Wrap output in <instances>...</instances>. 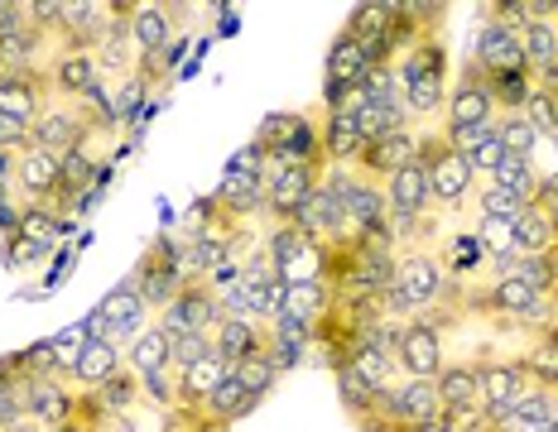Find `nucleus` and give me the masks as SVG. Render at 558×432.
<instances>
[{"label":"nucleus","mask_w":558,"mask_h":432,"mask_svg":"<svg viewBox=\"0 0 558 432\" xmlns=\"http://www.w3.org/2000/svg\"><path fill=\"white\" fill-rule=\"evenodd\" d=\"M395 73H400V87H404V107H410V121L414 125H428L438 115L444 121V107H448V44L444 34H428V39H418L414 49L400 53V63H395Z\"/></svg>","instance_id":"nucleus-1"},{"label":"nucleus","mask_w":558,"mask_h":432,"mask_svg":"<svg viewBox=\"0 0 558 432\" xmlns=\"http://www.w3.org/2000/svg\"><path fill=\"white\" fill-rule=\"evenodd\" d=\"M418 163L428 169V207L458 217L476 193V173L468 169V159L444 139L438 125H418Z\"/></svg>","instance_id":"nucleus-2"},{"label":"nucleus","mask_w":558,"mask_h":432,"mask_svg":"<svg viewBox=\"0 0 558 432\" xmlns=\"http://www.w3.org/2000/svg\"><path fill=\"white\" fill-rule=\"evenodd\" d=\"M183 264H179V245H173L169 236H155L149 240V250L140 255V264L131 270V284H135V294L145 298V308L149 312H165L173 294L183 288Z\"/></svg>","instance_id":"nucleus-3"},{"label":"nucleus","mask_w":558,"mask_h":432,"mask_svg":"<svg viewBox=\"0 0 558 432\" xmlns=\"http://www.w3.org/2000/svg\"><path fill=\"white\" fill-rule=\"evenodd\" d=\"M496 115H501V111H496L492 91H486V77L476 73V63L468 58V63H462V73L448 82V107H444L438 131H476V125H492Z\"/></svg>","instance_id":"nucleus-4"},{"label":"nucleus","mask_w":558,"mask_h":432,"mask_svg":"<svg viewBox=\"0 0 558 432\" xmlns=\"http://www.w3.org/2000/svg\"><path fill=\"white\" fill-rule=\"evenodd\" d=\"M222 322V294H217L207 279H183V288L173 294V303L159 312V326L169 336H183V332H207Z\"/></svg>","instance_id":"nucleus-5"},{"label":"nucleus","mask_w":558,"mask_h":432,"mask_svg":"<svg viewBox=\"0 0 558 432\" xmlns=\"http://www.w3.org/2000/svg\"><path fill=\"white\" fill-rule=\"evenodd\" d=\"M476 375H482V408L492 414L496 428H506L510 408L520 404V394L530 390V370L520 366V356H496V360H476Z\"/></svg>","instance_id":"nucleus-6"},{"label":"nucleus","mask_w":558,"mask_h":432,"mask_svg":"<svg viewBox=\"0 0 558 432\" xmlns=\"http://www.w3.org/2000/svg\"><path fill=\"white\" fill-rule=\"evenodd\" d=\"M395 366L404 370L410 380H438V370L448 366V342L428 318L404 322L400 346H395Z\"/></svg>","instance_id":"nucleus-7"},{"label":"nucleus","mask_w":558,"mask_h":432,"mask_svg":"<svg viewBox=\"0 0 558 432\" xmlns=\"http://www.w3.org/2000/svg\"><path fill=\"white\" fill-rule=\"evenodd\" d=\"M362 107H366V97H362V87H356V97L347 101V107H337L323 115V125H318V135H323V159H328V169H352L356 155H362Z\"/></svg>","instance_id":"nucleus-8"},{"label":"nucleus","mask_w":558,"mask_h":432,"mask_svg":"<svg viewBox=\"0 0 558 432\" xmlns=\"http://www.w3.org/2000/svg\"><path fill=\"white\" fill-rule=\"evenodd\" d=\"M92 125H87V115L77 111V101H49L44 107V115L29 125V145H39V149H53V155H68V149H83L92 145Z\"/></svg>","instance_id":"nucleus-9"},{"label":"nucleus","mask_w":558,"mask_h":432,"mask_svg":"<svg viewBox=\"0 0 558 432\" xmlns=\"http://www.w3.org/2000/svg\"><path fill=\"white\" fill-rule=\"evenodd\" d=\"M472 63L482 77H510V73H525V49H520V29L501 25V20L486 15L482 29H476V49Z\"/></svg>","instance_id":"nucleus-10"},{"label":"nucleus","mask_w":558,"mask_h":432,"mask_svg":"<svg viewBox=\"0 0 558 432\" xmlns=\"http://www.w3.org/2000/svg\"><path fill=\"white\" fill-rule=\"evenodd\" d=\"M323 173H328V169H304V163H284V169H279L270 183H265V217H270L275 226L294 221V217H299V207H304L308 197L323 188Z\"/></svg>","instance_id":"nucleus-11"},{"label":"nucleus","mask_w":558,"mask_h":432,"mask_svg":"<svg viewBox=\"0 0 558 432\" xmlns=\"http://www.w3.org/2000/svg\"><path fill=\"white\" fill-rule=\"evenodd\" d=\"M15 188L25 202H58V193H63V155H53V149H39V145H25L15 155Z\"/></svg>","instance_id":"nucleus-12"},{"label":"nucleus","mask_w":558,"mask_h":432,"mask_svg":"<svg viewBox=\"0 0 558 432\" xmlns=\"http://www.w3.org/2000/svg\"><path fill=\"white\" fill-rule=\"evenodd\" d=\"M20 394H25V418H34L44 432L68 423L77 408V390L63 375H20Z\"/></svg>","instance_id":"nucleus-13"},{"label":"nucleus","mask_w":558,"mask_h":432,"mask_svg":"<svg viewBox=\"0 0 558 432\" xmlns=\"http://www.w3.org/2000/svg\"><path fill=\"white\" fill-rule=\"evenodd\" d=\"M418 159V125H410V131H395L386 139H371V145H362V155H356L352 169L362 173V178L371 183H386L390 173H400L404 163Z\"/></svg>","instance_id":"nucleus-14"},{"label":"nucleus","mask_w":558,"mask_h":432,"mask_svg":"<svg viewBox=\"0 0 558 432\" xmlns=\"http://www.w3.org/2000/svg\"><path fill=\"white\" fill-rule=\"evenodd\" d=\"M49 101H53L49 67H44V73H5L0 77V115H10V121L34 125Z\"/></svg>","instance_id":"nucleus-15"},{"label":"nucleus","mask_w":558,"mask_h":432,"mask_svg":"<svg viewBox=\"0 0 558 432\" xmlns=\"http://www.w3.org/2000/svg\"><path fill=\"white\" fill-rule=\"evenodd\" d=\"M189 15L183 5H155V0H135L131 5V39L140 58L145 53H169L173 49V25Z\"/></svg>","instance_id":"nucleus-16"},{"label":"nucleus","mask_w":558,"mask_h":432,"mask_svg":"<svg viewBox=\"0 0 558 432\" xmlns=\"http://www.w3.org/2000/svg\"><path fill=\"white\" fill-rule=\"evenodd\" d=\"M107 73H101L97 53H53L49 58V91L53 101H83L92 87H101Z\"/></svg>","instance_id":"nucleus-17"},{"label":"nucleus","mask_w":558,"mask_h":432,"mask_svg":"<svg viewBox=\"0 0 558 432\" xmlns=\"http://www.w3.org/2000/svg\"><path fill=\"white\" fill-rule=\"evenodd\" d=\"M97 318H101V332H107L111 342H135V336L145 332L149 308H145V298L135 294V284H131V279H125L121 288H111V294L101 298Z\"/></svg>","instance_id":"nucleus-18"},{"label":"nucleus","mask_w":558,"mask_h":432,"mask_svg":"<svg viewBox=\"0 0 558 432\" xmlns=\"http://www.w3.org/2000/svg\"><path fill=\"white\" fill-rule=\"evenodd\" d=\"M213 351L227 366H241L246 356L270 351V322H246V318H222L213 326Z\"/></svg>","instance_id":"nucleus-19"},{"label":"nucleus","mask_w":558,"mask_h":432,"mask_svg":"<svg viewBox=\"0 0 558 432\" xmlns=\"http://www.w3.org/2000/svg\"><path fill=\"white\" fill-rule=\"evenodd\" d=\"M231 375V366L217 351H207L203 360H193V366L179 370V399H173V408H189V414H203L207 399L217 394V384H222Z\"/></svg>","instance_id":"nucleus-20"},{"label":"nucleus","mask_w":558,"mask_h":432,"mask_svg":"<svg viewBox=\"0 0 558 432\" xmlns=\"http://www.w3.org/2000/svg\"><path fill=\"white\" fill-rule=\"evenodd\" d=\"M380 188H386V207H390V212H400V217H428V212H434V207H428V169L418 159L404 163L400 173H390Z\"/></svg>","instance_id":"nucleus-21"},{"label":"nucleus","mask_w":558,"mask_h":432,"mask_svg":"<svg viewBox=\"0 0 558 432\" xmlns=\"http://www.w3.org/2000/svg\"><path fill=\"white\" fill-rule=\"evenodd\" d=\"M116 370H125V356H121V346L111 342V336H87V346H83V356H77V366H73V390H101Z\"/></svg>","instance_id":"nucleus-22"},{"label":"nucleus","mask_w":558,"mask_h":432,"mask_svg":"<svg viewBox=\"0 0 558 432\" xmlns=\"http://www.w3.org/2000/svg\"><path fill=\"white\" fill-rule=\"evenodd\" d=\"M213 202L222 207L231 221H241V226L255 217H265V188H260V178H251V173H222Z\"/></svg>","instance_id":"nucleus-23"},{"label":"nucleus","mask_w":558,"mask_h":432,"mask_svg":"<svg viewBox=\"0 0 558 432\" xmlns=\"http://www.w3.org/2000/svg\"><path fill=\"white\" fill-rule=\"evenodd\" d=\"M444 418V399H438L434 380H404L395 390V428L404 423H438Z\"/></svg>","instance_id":"nucleus-24"},{"label":"nucleus","mask_w":558,"mask_h":432,"mask_svg":"<svg viewBox=\"0 0 558 432\" xmlns=\"http://www.w3.org/2000/svg\"><path fill=\"white\" fill-rule=\"evenodd\" d=\"M434 384H438V399H444V414H452V408H482V375H476V360H448Z\"/></svg>","instance_id":"nucleus-25"},{"label":"nucleus","mask_w":558,"mask_h":432,"mask_svg":"<svg viewBox=\"0 0 558 432\" xmlns=\"http://www.w3.org/2000/svg\"><path fill=\"white\" fill-rule=\"evenodd\" d=\"M332 308V288L323 279H299V284H284V318H299L308 326H318V318Z\"/></svg>","instance_id":"nucleus-26"},{"label":"nucleus","mask_w":558,"mask_h":432,"mask_svg":"<svg viewBox=\"0 0 558 432\" xmlns=\"http://www.w3.org/2000/svg\"><path fill=\"white\" fill-rule=\"evenodd\" d=\"M165 366H173L169 360V332L155 322V326H145L131 346H125V370L145 380V375H155V370H165Z\"/></svg>","instance_id":"nucleus-27"},{"label":"nucleus","mask_w":558,"mask_h":432,"mask_svg":"<svg viewBox=\"0 0 558 432\" xmlns=\"http://www.w3.org/2000/svg\"><path fill=\"white\" fill-rule=\"evenodd\" d=\"M328 82H337V87H362V77L371 73V63H366V49L352 39V34H337L332 39V49H328Z\"/></svg>","instance_id":"nucleus-28"},{"label":"nucleus","mask_w":558,"mask_h":432,"mask_svg":"<svg viewBox=\"0 0 558 432\" xmlns=\"http://www.w3.org/2000/svg\"><path fill=\"white\" fill-rule=\"evenodd\" d=\"M558 245V231H554V217L544 202H530L515 221V250L520 255H549Z\"/></svg>","instance_id":"nucleus-29"},{"label":"nucleus","mask_w":558,"mask_h":432,"mask_svg":"<svg viewBox=\"0 0 558 432\" xmlns=\"http://www.w3.org/2000/svg\"><path fill=\"white\" fill-rule=\"evenodd\" d=\"M63 231H73V221L58 217L49 202H25V207H20L15 236H25V240H34V245H44V250H53V240L63 236Z\"/></svg>","instance_id":"nucleus-30"},{"label":"nucleus","mask_w":558,"mask_h":432,"mask_svg":"<svg viewBox=\"0 0 558 432\" xmlns=\"http://www.w3.org/2000/svg\"><path fill=\"white\" fill-rule=\"evenodd\" d=\"M255 404H260V399H251V394L241 390V380H236V375H227L222 384H217V394H213V399H207L203 418H207V423H217V428H236V423L251 414Z\"/></svg>","instance_id":"nucleus-31"},{"label":"nucleus","mask_w":558,"mask_h":432,"mask_svg":"<svg viewBox=\"0 0 558 432\" xmlns=\"http://www.w3.org/2000/svg\"><path fill=\"white\" fill-rule=\"evenodd\" d=\"M92 399H97V408L107 418H121V414H135V408L145 404V390H140V375H131V370H116L101 390H92Z\"/></svg>","instance_id":"nucleus-32"},{"label":"nucleus","mask_w":558,"mask_h":432,"mask_svg":"<svg viewBox=\"0 0 558 432\" xmlns=\"http://www.w3.org/2000/svg\"><path fill=\"white\" fill-rule=\"evenodd\" d=\"M554 418H558V394L549 390V384H530L525 394H520V404L510 408V418H506V428H554Z\"/></svg>","instance_id":"nucleus-33"},{"label":"nucleus","mask_w":558,"mask_h":432,"mask_svg":"<svg viewBox=\"0 0 558 432\" xmlns=\"http://www.w3.org/2000/svg\"><path fill=\"white\" fill-rule=\"evenodd\" d=\"M472 207H476V221H510V226H515L520 212H525L530 202H520V197L510 193V188H496L492 178H476Z\"/></svg>","instance_id":"nucleus-34"},{"label":"nucleus","mask_w":558,"mask_h":432,"mask_svg":"<svg viewBox=\"0 0 558 432\" xmlns=\"http://www.w3.org/2000/svg\"><path fill=\"white\" fill-rule=\"evenodd\" d=\"M438 260H444V270H448V279H468V274H476L486 264V250H482V240L472 236V231H458L444 250H438Z\"/></svg>","instance_id":"nucleus-35"},{"label":"nucleus","mask_w":558,"mask_h":432,"mask_svg":"<svg viewBox=\"0 0 558 432\" xmlns=\"http://www.w3.org/2000/svg\"><path fill=\"white\" fill-rule=\"evenodd\" d=\"M231 375L241 380V390H246L251 399H265V394L279 384V366H275L270 351H260V356H246L241 366H231Z\"/></svg>","instance_id":"nucleus-36"},{"label":"nucleus","mask_w":558,"mask_h":432,"mask_svg":"<svg viewBox=\"0 0 558 432\" xmlns=\"http://www.w3.org/2000/svg\"><path fill=\"white\" fill-rule=\"evenodd\" d=\"M496 131H501V145L506 155H520V159H534L539 155V131L525 121V111H506L501 121H496Z\"/></svg>","instance_id":"nucleus-37"},{"label":"nucleus","mask_w":558,"mask_h":432,"mask_svg":"<svg viewBox=\"0 0 558 432\" xmlns=\"http://www.w3.org/2000/svg\"><path fill=\"white\" fill-rule=\"evenodd\" d=\"M476 240H482V250H486V264H496V260H515V226L510 221H476Z\"/></svg>","instance_id":"nucleus-38"},{"label":"nucleus","mask_w":558,"mask_h":432,"mask_svg":"<svg viewBox=\"0 0 558 432\" xmlns=\"http://www.w3.org/2000/svg\"><path fill=\"white\" fill-rule=\"evenodd\" d=\"M525 121L539 131V139H558V91L534 87L525 101Z\"/></svg>","instance_id":"nucleus-39"},{"label":"nucleus","mask_w":558,"mask_h":432,"mask_svg":"<svg viewBox=\"0 0 558 432\" xmlns=\"http://www.w3.org/2000/svg\"><path fill=\"white\" fill-rule=\"evenodd\" d=\"M294 125H299V111H275V115H265L251 145H260L265 155H279V149L289 145V135H294Z\"/></svg>","instance_id":"nucleus-40"},{"label":"nucleus","mask_w":558,"mask_h":432,"mask_svg":"<svg viewBox=\"0 0 558 432\" xmlns=\"http://www.w3.org/2000/svg\"><path fill=\"white\" fill-rule=\"evenodd\" d=\"M83 346H87V322L68 326L63 336H53L49 351H53V370H58V375L73 380V366H77V356H83Z\"/></svg>","instance_id":"nucleus-41"},{"label":"nucleus","mask_w":558,"mask_h":432,"mask_svg":"<svg viewBox=\"0 0 558 432\" xmlns=\"http://www.w3.org/2000/svg\"><path fill=\"white\" fill-rule=\"evenodd\" d=\"M140 390H145V404H155V408H173V399H179V370H173V366L155 370V375L140 380Z\"/></svg>","instance_id":"nucleus-42"},{"label":"nucleus","mask_w":558,"mask_h":432,"mask_svg":"<svg viewBox=\"0 0 558 432\" xmlns=\"http://www.w3.org/2000/svg\"><path fill=\"white\" fill-rule=\"evenodd\" d=\"M207 351H213V336H207V332H183V336H169V360H173V370L193 366V360H203Z\"/></svg>","instance_id":"nucleus-43"},{"label":"nucleus","mask_w":558,"mask_h":432,"mask_svg":"<svg viewBox=\"0 0 558 432\" xmlns=\"http://www.w3.org/2000/svg\"><path fill=\"white\" fill-rule=\"evenodd\" d=\"M444 423L448 432H501L486 408H452V414H444Z\"/></svg>","instance_id":"nucleus-44"},{"label":"nucleus","mask_w":558,"mask_h":432,"mask_svg":"<svg viewBox=\"0 0 558 432\" xmlns=\"http://www.w3.org/2000/svg\"><path fill=\"white\" fill-rule=\"evenodd\" d=\"M44 255H49L44 245H34L25 236H5V264H10V270H34Z\"/></svg>","instance_id":"nucleus-45"},{"label":"nucleus","mask_w":558,"mask_h":432,"mask_svg":"<svg viewBox=\"0 0 558 432\" xmlns=\"http://www.w3.org/2000/svg\"><path fill=\"white\" fill-rule=\"evenodd\" d=\"M395 432H448V423L438 418V423H404V428H395Z\"/></svg>","instance_id":"nucleus-46"},{"label":"nucleus","mask_w":558,"mask_h":432,"mask_svg":"<svg viewBox=\"0 0 558 432\" xmlns=\"http://www.w3.org/2000/svg\"><path fill=\"white\" fill-rule=\"evenodd\" d=\"M49 432H97V428H87V423H77V418H68V423H58Z\"/></svg>","instance_id":"nucleus-47"},{"label":"nucleus","mask_w":558,"mask_h":432,"mask_svg":"<svg viewBox=\"0 0 558 432\" xmlns=\"http://www.w3.org/2000/svg\"><path fill=\"white\" fill-rule=\"evenodd\" d=\"M5 432H44L39 423H34V418H20V423H10Z\"/></svg>","instance_id":"nucleus-48"},{"label":"nucleus","mask_w":558,"mask_h":432,"mask_svg":"<svg viewBox=\"0 0 558 432\" xmlns=\"http://www.w3.org/2000/svg\"><path fill=\"white\" fill-rule=\"evenodd\" d=\"M534 342H544V346H558V322L549 326V332H539V336H534Z\"/></svg>","instance_id":"nucleus-49"},{"label":"nucleus","mask_w":558,"mask_h":432,"mask_svg":"<svg viewBox=\"0 0 558 432\" xmlns=\"http://www.w3.org/2000/svg\"><path fill=\"white\" fill-rule=\"evenodd\" d=\"M501 432H549V428H520V423H515V428H501Z\"/></svg>","instance_id":"nucleus-50"},{"label":"nucleus","mask_w":558,"mask_h":432,"mask_svg":"<svg viewBox=\"0 0 558 432\" xmlns=\"http://www.w3.org/2000/svg\"><path fill=\"white\" fill-rule=\"evenodd\" d=\"M549 217H554V231H558V202H554V207H549Z\"/></svg>","instance_id":"nucleus-51"},{"label":"nucleus","mask_w":558,"mask_h":432,"mask_svg":"<svg viewBox=\"0 0 558 432\" xmlns=\"http://www.w3.org/2000/svg\"><path fill=\"white\" fill-rule=\"evenodd\" d=\"M549 432H558V418H554V428H549Z\"/></svg>","instance_id":"nucleus-52"}]
</instances>
